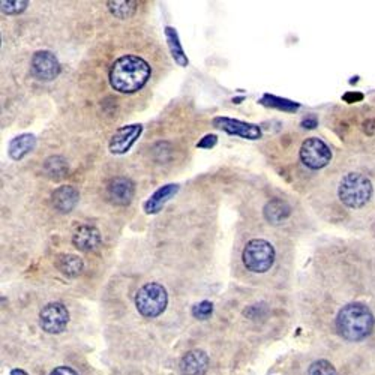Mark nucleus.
Instances as JSON below:
<instances>
[{"label":"nucleus","instance_id":"1","mask_svg":"<svg viewBox=\"0 0 375 375\" xmlns=\"http://www.w3.org/2000/svg\"><path fill=\"white\" fill-rule=\"evenodd\" d=\"M152 75L151 65L134 54L122 56L110 70V84L120 94H134L141 90Z\"/></svg>","mask_w":375,"mask_h":375},{"label":"nucleus","instance_id":"2","mask_svg":"<svg viewBox=\"0 0 375 375\" xmlns=\"http://www.w3.org/2000/svg\"><path fill=\"white\" fill-rule=\"evenodd\" d=\"M336 327L345 339L360 341L371 333L374 327V317L365 305L350 303L339 311Z\"/></svg>","mask_w":375,"mask_h":375},{"label":"nucleus","instance_id":"3","mask_svg":"<svg viewBox=\"0 0 375 375\" xmlns=\"http://www.w3.org/2000/svg\"><path fill=\"white\" fill-rule=\"evenodd\" d=\"M338 196L347 208L360 209L372 197L371 180L360 173H350L341 180Z\"/></svg>","mask_w":375,"mask_h":375},{"label":"nucleus","instance_id":"4","mask_svg":"<svg viewBox=\"0 0 375 375\" xmlns=\"http://www.w3.org/2000/svg\"><path fill=\"white\" fill-rule=\"evenodd\" d=\"M243 265L253 274H265L275 261V248L265 239H253L243 249Z\"/></svg>","mask_w":375,"mask_h":375},{"label":"nucleus","instance_id":"5","mask_svg":"<svg viewBox=\"0 0 375 375\" xmlns=\"http://www.w3.org/2000/svg\"><path fill=\"white\" fill-rule=\"evenodd\" d=\"M168 302V296L165 288L161 284L149 282L143 286L137 296H135V306H137L139 312L146 318H155L161 315L165 310Z\"/></svg>","mask_w":375,"mask_h":375},{"label":"nucleus","instance_id":"6","mask_svg":"<svg viewBox=\"0 0 375 375\" xmlns=\"http://www.w3.org/2000/svg\"><path fill=\"white\" fill-rule=\"evenodd\" d=\"M332 159L329 146L318 137L306 139L300 147V161L311 170L326 167Z\"/></svg>","mask_w":375,"mask_h":375},{"label":"nucleus","instance_id":"7","mask_svg":"<svg viewBox=\"0 0 375 375\" xmlns=\"http://www.w3.org/2000/svg\"><path fill=\"white\" fill-rule=\"evenodd\" d=\"M70 323V312L63 303L45 305L39 314V324L47 333H62Z\"/></svg>","mask_w":375,"mask_h":375},{"label":"nucleus","instance_id":"8","mask_svg":"<svg viewBox=\"0 0 375 375\" xmlns=\"http://www.w3.org/2000/svg\"><path fill=\"white\" fill-rule=\"evenodd\" d=\"M32 72L42 82H51L61 74V63L51 51H37L32 58Z\"/></svg>","mask_w":375,"mask_h":375},{"label":"nucleus","instance_id":"9","mask_svg":"<svg viewBox=\"0 0 375 375\" xmlns=\"http://www.w3.org/2000/svg\"><path fill=\"white\" fill-rule=\"evenodd\" d=\"M213 125L217 128L225 131L230 135H236V137H242L246 140H258L261 139V129L257 125L246 123L237 119L230 117H217L213 120Z\"/></svg>","mask_w":375,"mask_h":375},{"label":"nucleus","instance_id":"10","mask_svg":"<svg viewBox=\"0 0 375 375\" xmlns=\"http://www.w3.org/2000/svg\"><path fill=\"white\" fill-rule=\"evenodd\" d=\"M134 194L135 186L131 179L117 176L108 182L107 197L113 204H116V206H127V204L132 201Z\"/></svg>","mask_w":375,"mask_h":375},{"label":"nucleus","instance_id":"11","mask_svg":"<svg viewBox=\"0 0 375 375\" xmlns=\"http://www.w3.org/2000/svg\"><path fill=\"white\" fill-rule=\"evenodd\" d=\"M143 128L141 125H129V127H123L117 129L110 140V151L115 155H123L127 153L134 143L140 137Z\"/></svg>","mask_w":375,"mask_h":375},{"label":"nucleus","instance_id":"12","mask_svg":"<svg viewBox=\"0 0 375 375\" xmlns=\"http://www.w3.org/2000/svg\"><path fill=\"white\" fill-rule=\"evenodd\" d=\"M72 243L78 251H94L101 243V233L94 225H82L78 227L77 231L74 233Z\"/></svg>","mask_w":375,"mask_h":375},{"label":"nucleus","instance_id":"13","mask_svg":"<svg viewBox=\"0 0 375 375\" xmlns=\"http://www.w3.org/2000/svg\"><path fill=\"white\" fill-rule=\"evenodd\" d=\"M78 198H80L78 191L71 185L59 186L51 196L54 209L61 213H70L71 210H74L78 203Z\"/></svg>","mask_w":375,"mask_h":375},{"label":"nucleus","instance_id":"14","mask_svg":"<svg viewBox=\"0 0 375 375\" xmlns=\"http://www.w3.org/2000/svg\"><path fill=\"white\" fill-rule=\"evenodd\" d=\"M209 367V357L201 350L189 351L180 362V371L184 375H204Z\"/></svg>","mask_w":375,"mask_h":375},{"label":"nucleus","instance_id":"15","mask_svg":"<svg viewBox=\"0 0 375 375\" xmlns=\"http://www.w3.org/2000/svg\"><path fill=\"white\" fill-rule=\"evenodd\" d=\"M179 191V186L177 185H165L163 188H159L155 194L146 201L144 204V210L146 213L149 215H155L158 213L159 210H161L164 208V204L172 198L176 192Z\"/></svg>","mask_w":375,"mask_h":375},{"label":"nucleus","instance_id":"16","mask_svg":"<svg viewBox=\"0 0 375 375\" xmlns=\"http://www.w3.org/2000/svg\"><path fill=\"white\" fill-rule=\"evenodd\" d=\"M290 213H291V208L288 206V203L281 198L270 200L265 208V218L270 224H281L282 221H286L290 217Z\"/></svg>","mask_w":375,"mask_h":375},{"label":"nucleus","instance_id":"17","mask_svg":"<svg viewBox=\"0 0 375 375\" xmlns=\"http://www.w3.org/2000/svg\"><path fill=\"white\" fill-rule=\"evenodd\" d=\"M35 144L37 139L32 134H23L9 143V156L15 159V161H20V159L33 151Z\"/></svg>","mask_w":375,"mask_h":375},{"label":"nucleus","instance_id":"18","mask_svg":"<svg viewBox=\"0 0 375 375\" xmlns=\"http://www.w3.org/2000/svg\"><path fill=\"white\" fill-rule=\"evenodd\" d=\"M58 267L62 272L63 275L70 277V278H75L83 272L84 263L83 260L80 258L78 255H72V254H68V255H62L58 261Z\"/></svg>","mask_w":375,"mask_h":375},{"label":"nucleus","instance_id":"19","mask_svg":"<svg viewBox=\"0 0 375 375\" xmlns=\"http://www.w3.org/2000/svg\"><path fill=\"white\" fill-rule=\"evenodd\" d=\"M165 37H167L170 51H172V56H173V59L176 61V63L180 66H188L186 54H185L184 49H182L176 29L165 27Z\"/></svg>","mask_w":375,"mask_h":375},{"label":"nucleus","instance_id":"20","mask_svg":"<svg viewBox=\"0 0 375 375\" xmlns=\"http://www.w3.org/2000/svg\"><path fill=\"white\" fill-rule=\"evenodd\" d=\"M107 6L110 9V13L117 17V18H131L135 11H137V2L134 0H115V2H107Z\"/></svg>","mask_w":375,"mask_h":375},{"label":"nucleus","instance_id":"21","mask_svg":"<svg viewBox=\"0 0 375 375\" xmlns=\"http://www.w3.org/2000/svg\"><path fill=\"white\" fill-rule=\"evenodd\" d=\"M44 172L50 179H62L68 173V164L65 158L59 155L50 156L44 164Z\"/></svg>","mask_w":375,"mask_h":375},{"label":"nucleus","instance_id":"22","mask_svg":"<svg viewBox=\"0 0 375 375\" xmlns=\"http://www.w3.org/2000/svg\"><path fill=\"white\" fill-rule=\"evenodd\" d=\"M265 106L269 107H274L278 110H284V111H296L299 108L298 104H294V102L288 101V99H282V98H277V96H272V95H265L263 99H261Z\"/></svg>","mask_w":375,"mask_h":375},{"label":"nucleus","instance_id":"23","mask_svg":"<svg viewBox=\"0 0 375 375\" xmlns=\"http://www.w3.org/2000/svg\"><path fill=\"white\" fill-rule=\"evenodd\" d=\"M310 375H336V371L329 362L318 360L311 365Z\"/></svg>","mask_w":375,"mask_h":375},{"label":"nucleus","instance_id":"24","mask_svg":"<svg viewBox=\"0 0 375 375\" xmlns=\"http://www.w3.org/2000/svg\"><path fill=\"white\" fill-rule=\"evenodd\" d=\"M2 5V13L4 14H8V15H15V14H20L23 13L27 8V2H17V0H13V2H2L0 4Z\"/></svg>","mask_w":375,"mask_h":375},{"label":"nucleus","instance_id":"25","mask_svg":"<svg viewBox=\"0 0 375 375\" xmlns=\"http://www.w3.org/2000/svg\"><path fill=\"white\" fill-rule=\"evenodd\" d=\"M212 312H213V305L208 300L196 305L194 310H192V314H194V317L200 318V320H206L208 317L212 315Z\"/></svg>","mask_w":375,"mask_h":375},{"label":"nucleus","instance_id":"26","mask_svg":"<svg viewBox=\"0 0 375 375\" xmlns=\"http://www.w3.org/2000/svg\"><path fill=\"white\" fill-rule=\"evenodd\" d=\"M218 143V137L217 135H206V137L201 139V141L197 143V147H200V149H210V147H213L215 144Z\"/></svg>","mask_w":375,"mask_h":375},{"label":"nucleus","instance_id":"27","mask_svg":"<svg viewBox=\"0 0 375 375\" xmlns=\"http://www.w3.org/2000/svg\"><path fill=\"white\" fill-rule=\"evenodd\" d=\"M50 375H77V374H75V371H72L71 368L61 367V368H56Z\"/></svg>","mask_w":375,"mask_h":375},{"label":"nucleus","instance_id":"28","mask_svg":"<svg viewBox=\"0 0 375 375\" xmlns=\"http://www.w3.org/2000/svg\"><path fill=\"white\" fill-rule=\"evenodd\" d=\"M302 127H303V128H308V129L315 128V127H317V117H315V116H308L306 119H303Z\"/></svg>","mask_w":375,"mask_h":375},{"label":"nucleus","instance_id":"29","mask_svg":"<svg viewBox=\"0 0 375 375\" xmlns=\"http://www.w3.org/2000/svg\"><path fill=\"white\" fill-rule=\"evenodd\" d=\"M11 375H27V374L21 369H14L13 372H11Z\"/></svg>","mask_w":375,"mask_h":375}]
</instances>
